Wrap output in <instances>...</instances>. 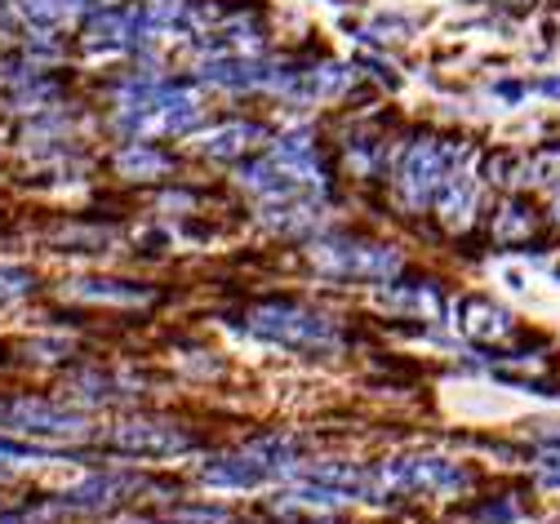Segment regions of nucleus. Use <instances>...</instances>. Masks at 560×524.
I'll return each mask as SVG.
<instances>
[{
	"label": "nucleus",
	"mask_w": 560,
	"mask_h": 524,
	"mask_svg": "<svg viewBox=\"0 0 560 524\" xmlns=\"http://www.w3.org/2000/svg\"><path fill=\"white\" fill-rule=\"evenodd\" d=\"M116 444L129 449V454H174V449H183V435L170 427H156V422H129V427H120Z\"/></svg>",
	"instance_id": "obj_3"
},
{
	"label": "nucleus",
	"mask_w": 560,
	"mask_h": 524,
	"mask_svg": "<svg viewBox=\"0 0 560 524\" xmlns=\"http://www.w3.org/2000/svg\"><path fill=\"white\" fill-rule=\"evenodd\" d=\"M32 289V276L27 271H10V267H0V298H19Z\"/></svg>",
	"instance_id": "obj_4"
},
{
	"label": "nucleus",
	"mask_w": 560,
	"mask_h": 524,
	"mask_svg": "<svg viewBox=\"0 0 560 524\" xmlns=\"http://www.w3.org/2000/svg\"><path fill=\"white\" fill-rule=\"evenodd\" d=\"M254 329L280 342H329L334 329L320 316H303V312H262L254 316Z\"/></svg>",
	"instance_id": "obj_2"
},
{
	"label": "nucleus",
	"mask_w": 560,
	"mask_h": 524,
	"mask_svg": "<svg viewBox=\"0 0 560 524\" xmlns=\"http://www.w3.org/2000/svg\"><path fill=\"white\" fill-rule=\"evenodd\" d=\"M0 422H5L10 431H36V435H72V431L85 427L77 414L40 405V400H10V405H0Z\"/></svg>",
	"instance_id": "obj_1"
}]
</instances>
